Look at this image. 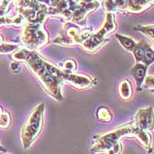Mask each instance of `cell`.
<instances>
[{
	"instance_id": "9a60e30c",
	"label": "cell",
	"mask_w": 154,
	"mask_h": 154,
	"mask_svg": "<svg viewBox=\"0 0 154 154\" xmlns=\"http://www.w3.org/2000/svg\"><path fill=\"white\" fill-rule=\"evenodd\" d=\"M76 68V64H75V61L72 60H67L64 63V66H63V70L64 72L66 73H71V72H74Z\"/></svg>"
},
{
	"instance_id": "9c48e42d",
	"label": "cell",
	"mask_w": 154,
	"mask_h": 154,
	"mask_svg": "<svg viewBox=\"0 0 154 154\" xmlns=\"http://www.w3.org/2000/svg\"><path fill=\"white\" fill-rule=\"evenodd\" d=\"M147 66L142 63H137L132 68L130 73L132 76L134 78L136 83H137V91L141 90V86L145 79L146 74Z\"/></svg>"
},
{
	"instance_id": "7c38bea8",
	"label": "cell",
	"mask_w": 154,
	"mask_h": 154,
	"mask_svg": "<svg viewBox=\"0 0 154 154\" xmlns=\"http://www.w3.org/2000/svg\"><path fill=\"white\" fill-rule=\"evenodd\" d=\"M134 29L142 32L143 33H144L146 36L151 38L154 42V26H139L135 27Z\"/></svg>"
},
{
	"instance_id": "ffe728a7",
	"label": "cell",
	"mask_w": 154,
	"mask_h": 154,
	"mask_svg": "<svg viewBox=\"0 0 154 154\" xmlns=\"http://www.w3.org/2000/svg\"><path fill=\"white\" fill-rule=\"evenodd\" d=\"M0 151H2V152H5V149H4L3 147H2L1 145H0Z\"/></svg>"
},
{
	"instance_id": "ac0fdd59",
	"label": "cell",
	"mask_w": 154,
	"mask_h": 154,
	"mask_svg": "<svg viewBox=\"0 0 154 154\" xmlns=\"http://www.w3.org/2000/svg\"><path fill=\"white\" fill-rule=\"evenodd\" d=\"M10 66H11V69H12L13 72H16V71H19V69H20L19 64H17V63H12Z\"/></svg>"
},
{
	"instance_id": "5bb4252c",
	"label": "cell",
	"mask_w": 154,
	"mask_h": 154,
	"mask_svg": "<svg viewBox=\"0 0 154 154\" xmlns=\"http://www.w3.org/2000/svg\"><path fill=\"white\" fill-rule=\"evenodd\" d=\"M22 19L20 16L16 18L15 19H11L8 17H2L0 16V26L3 24H15V25H20L22 24Z\"/></svg>"
},
{
	"instance_id": "8992f818",
	"label": "cell",
	"mask_w": 154,
	"mask_h": 154,
	"mask_svg": "<svg viewBox=\"0 0 154 154\" xmlns=\"http://www.w3.org/2000/svg\"><path fill=\"white\" fill-rule=\"evenodd\" d=\"M116 29V23L114 21V16L111 13L106 15V20L104 26L99 30L96 33L92 34L86 41L83 42L82 46L86 50L89 52H95L96 49L101 47L105 42H107L108 39L106 38V35L109 33L112 32Z\"/></svg>"
},
{
	"instance_id": "8fae6325",
	"label": "cell",
	"mask_w": 154,
	"mask_h": 154,
	"mask_svg": "<svg viewBox=\"0 0 154 154\" xmlns=\"http://www.w3.org/2000/svg\"><path fill=\"white\" fill-rule=\"evenodd\" d=\"M119 93L121 98L125 100L131 98L132 88L129 81L125 80L121 82L119 87Z\"/></svg>"
},
{
	"instance_id": "d6986e66",
	"label": "cell",
	"mask_w": 154,
	"mask_h": 154,
	"mask_svg": "<svg viewBox=\"0 0 154 154\" xmlns=\"http://www.w3.org/2000/svg\"><path fill=\"white\" fill-rule=\"evenodd\" d=\"M2 109L0 108V122H1V119H2Z\"/></svg>"
},
{
	"instance_id": "6da1fadb",
	"label": "cell",
	"mask_w": 154,
	"mask_h": 154,
	"mask_svg": "<svg viewBox=\"0 0 154 154\" xmlns=\"http://www.w3.org/2000/svg\"><path fill=\"white\" fill-rule=\"evenodd\" d=\"M12 57L16 61L26 62L46 91L58 101L63 100L61 86L65 81L64 70L48 63L35 50L19 49L13 53Z\"/></svg>"
},
{
	"instance_id": "ba28073f",
	"label": "cell",
	"mask_w": 154,
	"mask_h": 154,
	"mask_svg": "<svg viewBox=\"0 0 154 154\" xmlns=\"http://www.w3.org/2000/svg\"><path fill=\"white\" fill-rule=\"evenodd\" d=\"M64 79L71 82L74 86L79 89H84L91 86L93 83V79L90 77L84 75H77L73 73L65 72Z\"/></svg>"
},
{
	"instance_id": "30bf717a",
	"label": "cell",
	"mask_w": 154,
	"mask_h": 154,
	"mask_svg": "<svg viewBox=\"0 0 154 154\" xmlns=\"http://www.w3.org/2000/svg\"><path fill=\"white\" fill-rule=\"evenodd\" d=\"M116 37L117 38L118 41L121 44V46H123L126 50L131 52V53L133 52V49H134V47L136 46V44H137V42H135L133 38L123 35H119V34H116Z\"/></svg>"
},
{
	"instance_id": "3957f363",
	"label": "cell",
	"mask_w": 154,
	"mask_h": 154,
	"mask_svg": "<svg viewBox=\"0 0 154 154\" xmlns=\"http://www.w3.org/2000/svg\"><path fill=\"white\" fill-rule=\"evenodd\" d=\"M45 106L41 103L30 113L26 123L22 130V141L24 149L29 148L42 130Z\"/></svg>"
},
{
	"instance_id": "4fadbf2b",
	"label": "cell",
	"mask_w": 154,
	"mask_h": 154,
	"mask_svg": "<svg viewBox=\"0 0 154 154\" xmlns=\"http://www.w3.org/2000/svg\"><path fill=\"white\" fill-rule=\"evenodd\" d=\"M97 116H98V118L100 120L105 121V122H109L111 120V118H112L110 112L104 107H101L99 109L98 112H97Z\"/></svg>"
},
{
	"instance_id": "5b68a950",
	"label": "cell",
	"mask_w": 154,
	"mask_h": 154,
	"mask_svg": "<svg viewBox=\"0 0 154 154\" xmlns=\"http://www.w3.org/2000/svg\"><path fill=\"white\" fill-rule=\"evenodd\" d=\"M22 41L24 45L32 50L45 45L47 41V35L42 29V23H27L23 29Z\"/></svg>"
},
{
	"instance_id": "e0dca14e",
	"label": "cell",
	"mask_w": 154,
	"mask_h": 154,
	"mask_svg": "<svg viewBox=\"0 0 154 154\" xmlns=\"http://www.w3.org/2000/svg\"><path fill=\"white\" fill-rule=\"evenodd\" d=\"M144 87L146 89H151V91L154 90V75L153 76H147L146 78Z\"/></svg>"
},
{
	"instance_id": "7a4b0ae2",
	"label": "cell",
	"mask_w": 154,
	"mask_h": 154,
	"mask_svg": "<svg viewBox=\"0 0 154 154\" xmlns=\"http://www.w3.org/2000/svg\"><path fill=\"white\" fill-rule=\"evenodd\" d=\"M124 136H136L145 146H150L151 137L146 131L140 130L133 123H128L119 126L103 135L96 137V143L91 149L92 152L108 151L109 153H119L121 151V144L119 140Z\"/></svg>"
},
{
	"instance_id": "44dd1931",
	"label": "cell",
	"mask_w": 154,
	"mask_h": 154,
	"mask_svg": "<svg viewBox=\"0 0 154 154\" xmlns=\"http://www.w3.org/2000/svg\"><path fill=\"white\" fill-rule=\"evenodd\" d=\"M2 36L0 35V45L2 44Z\"/></svg>"
},
{
	"instance_id": "52a82bcc",
	"label": "cell",
	"mask_w": 154,
	"mask_h": 154,
	"mask_svg": "<svg viewBox=\"0 0 154 154\" xmlns=\"http://www.w3.org/2000/svg\"><path fill=\"white\" fill-rule=\"evenodd\" d=\"M133 123L139 129L144 131L153 130L154 115L152 107L139 110L137 115L135 116Z\"/></svg>"
},
{
	"instance_id": "277c9868",
	"label": "cell",
	"mask_w": 154,
	"mask_h": 154,
	"mask_svg": "<svg viewBox=\"0 0 154 154\" xmlns=\"http://www.w3.org/2000/svg\"><path fill=\"white\" fill-rule=\"evenodd\" d=\"M89 29L80 31V28L76 25L67 23L60 32V35L54 40V42L63 46H73L75 44L83 43L92 35Z\"/></svg>"
},
{
	"instance_id": "2e32d148",
	"label": "cell",
	"mask_w": 154,
	"mask_h": 154,
	"mask_svg": "<svg viewBox=\"0 0 154 154\" xmlns=\"http://www.w3.org/2000/svg\"><path fill=\"white\" fill-rule=\"evenodd\" d=\"M19 49L17 46L15 45H9V44L2 43L0 45V53H8L13 52Z\"/></svg>"
}]
</instances>
